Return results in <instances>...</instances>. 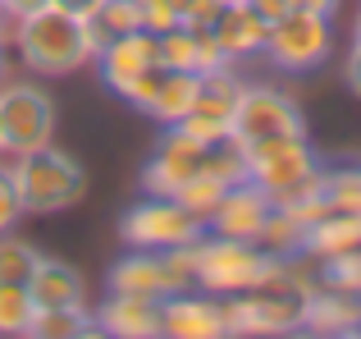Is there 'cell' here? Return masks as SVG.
I'll return each instance as SVG.
<instances>
[{
  "mask_svg": "<svg viewBox=\"0 0 361 339\" xmlns=\"http://www.w3.org/2000/svg\"><path fill=\"white\" fill-rule=\"evenodd\" d=\"M0 156H5V138H0Z\"/></svg>",
  "mask_w": 361,
  "mask_h": 339,
  "instance_id": "42",
  "label": "cell"
},
{
  "mask_svg": "<svg viewBox=\"0 0 361 339\" xmlns=\"http://www.w3.org/2000/svg\"><path fill=\"white\" fill-rule=\"evenodd\" d=\"M325 202L329 211H361V165L325 170Z\"/></svg>",
  "mask_w": 361,
  "mask_h": 339,
  "instance_id": "29",
  "label": "cell"
},
{
  "mask_svg": "<svg viewBox=\"0 0 361 339\" xmlns=\"http://www.w3.org/2000/svg\"><path fill=\"white\" fill-rule=\"evenodd\" d=\"M55 101L37 83H0V138L5 156H27L55 143Z\"/></svg>",
  "mask_w": 361,
  "mask_h": 339,
  "instance_id": "6",
  "label": "cell"
},
{
  "mask_svg": "<svg viewBox=\"0 0 361 339\" xmlns=\"http://www.w3.org/2000/svg\"><path fill=\"white\" fill-rule=\"evenodd\" d=\"M0 5L9 9L14 18H23V14H32V9H42V5H51V0H0Z\"/></svg>",
  "mask_w": 361,
  "mask_h": 339,
  "instance_id": "38",
  "label": "cell"
},
{
  "mask_svg": "<svg viewBox=\"0 0 361 339\" xmlns=\"http://www.w3.org/2000/svg\"><path fill=\"white\" fill-rule=\"evenodd\" d=\"M110 294H133V298H151V303H165L169 294H178V285L169 280L165 257L147 248H128L123 257L110 266Z\"/></svg>",
  "mask_w": 361,
  "mask_h": 339,
  "instance_id": "16",
  "label": "cell"
},
{
  "mask_svg": "<svg viewBox=\"0 0 361 339\" xmlns=\"http://www.w3.org/2000/svg\"><path fill=\"white\" fill-rule=\"evenodd\" d=\"M206 234V220L192 215L188 206H178L174 197H156L147 193L137 206H128L119 220V239L128 248H147V252H165L178 243H197Z\"/></svg>",
  "mask_w": 361,
  "mask_h": 339,
  "instance_id": "7",
  "label": "cell"
},
{
  "mask_svg": "<svg viewBox=\"0 0 361 339\" xmlns=\"http://www.w3.org/2000/svg\"><path fill=\"white\" fill-rule=\"evenodd\" d=\"M51 5H60L64 14H73V18H92L101 9V0H51Z\"/></svg>",
  "mask_w": 361,
  "mask_h": 339,
  "instance_id": "37",
  "label": "cell"
},
{
  "mask_svg": "<svg viewBox=\"0 0 361 339\" xmlns=\"http://www.w3.org/2000/svg\"><path fill=\"white\" fill-rule=\"evenodd\" d=\"M18 215H23V202H18V188H14V174H9V165L0 161V234H9L18 225Z\"/></svg>",
  "mask_w": 361,
  "mask_h": 339,
  "instance_id": "33",
  "label": "cell"
},
{
  "mask_svg": "<svg viewBox=\"0 0 361 339\" xmlns=\"http://www.w3.org/2000/svg\"><path fill=\"white\" fill-rule=\"evenodd\" d=\"M302 9H311V14H325V18H334V14H338V0H302Z\"/></svg>",
  "mask_w": 361,
  "mask_h": 339,
  "instance_id": "39",
  "label": "cell"
},
{
  "mask_svg": "<svg viewBox=\"0 0 361 339\" xmlns=\"http://www.w3.org/2000/svg\"><path fill=\"white\" fill-rule=\"evenodd\" d=\"M32 339H87V335H101L97 326V312L87 303L78 307H37L32 316Z\"/></svg>",
  "mask_w": 361,
  "mask_h": 339,
  "instance_id": "22",
  "label": "cell"
},
{
  "mask_svg": "<svg viewBox=\"0 0 361 339\" xmlns=\"http://www.w3.org/2000/svg\"><path fill=\"white\" fill-rule=\"evenodd\" d=\"M334 51V32H329L325 14H311V9H288L283 18L270 23L265 37V55L274 60V69L283 73H311L329 60Z\"/></svg>",
  "mask_w": 361,
  "mask_h": 339,
  "instance_id": "8",
  "label": "cell"
},
{
  "mask_svg": "<svg viewBox=\"0 0 361 339\" xmlns=\"http://www.w3.org/2000/svg\"><path fill=\"white\" fill-rule=\"evenodd\" d=\"M224 188H229V184H224V179H215L211 170L202 165V170H197V174L174 193V202H178V206H188L192 215H202V220H206V215H211V206L224 197Z\"/></svg>",
  "mask_w": 361,
  "mask_h": 339,
  "instance_id": "26",
  "label": "cell"
},
{
  "mask_svg": "<svg viewBox=\"0 0 361 339\" xmlns=\"http://www.w3.org/2000/svg\"><path fill=\"white\" fill-rule=\"evenodd\" d=\"M343 83H348L353 97H361V46L357 42H353V51H348V60H343Z\"/></svg>",
  "mask_w": 361,
  "mask_h": 339,
  "instance_id": "35",
  "label": "cell"
},
{
  "mask_svg": "<svg viewBox=\"0 0 361 339\" xmlns=\"http://www.w3.org/2000/svg\"><path fill=\"white\" fill-rule=\"evenodd\" d=\"M229 335H293L302 331V298L279 285H261L224 298Z\"/></svg>",
  "mask_w": 361,
  "mask_h": 339,
  "instance_id": "9",
  "label": "cell"
},
{
  "mask_svg": "<svg viewBox=\"0 0 361 339\" xmlns=\"http://www.w3.org/2000/svg\"><path fill=\"white\" fill-rule=\"evenodd\" d=\"M97 326H101V335H115V339H156L160 335V303L133 298V294H110L97 307Z\"/></svg>",
  "mask_w": 361,
  "mask_h": 339,
  "instance_id": "19",
  "label": "cell"
},
{
  "mask_svg": "<svg viewBox=\"0 0 361 339\" xmlns=\"http://www.w3.org/2000/svg\"><path fill=\"white\" fill-rule=\"evenodd\" d=\"M27 294H32L37 307H78V303H87V280L69 261L42 257L37 270L27 275Z\"/></svg>",
  "mask_w": 361,
  "mask_h": 339,
  "instance_id": "20",
  "label": "cell"
},
{
  "mask_svg": "<svg viewBox=\"0 0 361 339\" xmlns=\"http://www.w3.org/2000/svg\"><path fill=\"white\" fill-rule=\"evenodd\" d=\"M101 42H106V37L97 32L92 18H73V14H64L60 5H42V9H32V14H23L14 23V42L9 46L18 51V60L32 73H42V78H64V73L82 69L87 60H97Z\"/></svg>",
  "mask_w": 361,
  "mask_h": 339,
  "instance_id": "1",
  "label": "cell"
},
{
  "mask_svg": "<svg viewBox=\"0 0 361 339\" xmlns=\"http://www.w3.org/2000/svg\"><path fill=\"white\" fill-rule=\"evenodd\" d=\"M215 42L224 46L229 60H247V55H261L265 51V37H270V18L256 14L252 0H229L220 9V18L211 23Z\"/></svg>",
  "mask_w": 361,
  "mask_h": 339,
  "instance_id": "18",
  "label": "cell"
},
{
  "mask_svg": "<svg viewBox=\"0 0 361 339\" xmlns=\"http://www.w3.org/2000/svg\"><path fill=\"white\" fill-rule=\"evenodd\" d=\"M5 55H9V42L0 37V83H5V69H9V60H5Z\"/></svg>",
  "mask_w": 361,
  "mask_h": 339,
  "instance_id": "40",
  "label": "cell"
},
{
  "mask_svg": "<svg viewBox=\"0 0 361 339\" xmlns=\"http://www.w3.org/2000/svg\"><path fill=\"white\" fill-rule=\"evenodd\" d=\"M32 316H37V303L23 280H0V335H9V339L27 335Z\"/></svg>",
  "mask_w": 361,
  "mask_h": 339,
  "instance_id": "23",
  "label": "cell"
},
{
  "mask_svg": "<svg viewBox=\"0 0 361 339\" xmlns=\"http://www.w3.org/2000/svg\"><path fill=\"white\" fill-rule=\"evenodd\" d=\"M174 5H178V23L183 28H211L229 0H174Z\"/></svg>",
  "mask_w": 361,
  "mask_h": 339,
  "instance_id": "31",
  "label": "cell"
},
{
  "mask_svg": "<svg viewBox=\"0 0 361 339\" xmlns=\"http://www.w3.org/2000/svg\"><path fill=\"white\" fill-rule=\"evenodd\" d=\"M302 331L307 335H357L361 331V298L320 280L316 294L302 298Z\"/></svg>",
  "mask_w": 361,
  "mask_h": 339,
  "instance_id": "17",
  "label": "cell"
},
{
  "mask_svg": "<svg viewBox=\"0 0 361 339\" xmlns=\"http://www.w3.org/2000/svg\"><path fill=\"white\" fill-rule=\"evenodd\" d=\"M320 280H325V285H334V289H348V294L361 298V248L343 252V257L320 261Z\"/></svg>",
  "mask_w": 361,
  "mask_h": 339,
  "instance_id": "30",
  "label": "cell"
},
{
  "mask_svg": "<svg viewBox=\"0 0 361 339\" xmlns=\"http://www.w3.org/2000/svg\"><path fill=\"white\" fill-rule=\"evenodd\" d=\"M97 64H101V78H106L110 92H119V97H128V88L142 78V73L151 69V64H160L156 55V37L147 32V28H137V32H123V37H106L97 51Z\"/></svg>",
  "mask_w": 361,
  "mask_h": 339,
  "instance_id": "15",
  "label": "cell"
},
{
  "mask_svg": "<svg viewBox=\"0 0 361 339\" xmlns=\"http://www.w3.org/2000/svg\"><path fill=\"white\" fill-rule=\"evenodd\" d=\"M302 239H307V225L298 220L293 211H283V206H270V215H265V230H261V248L279 252V257H288V252L302 248Z\"/></svg>",
  "mask_w": 361,
  "mask_h": 339,
  "instance_id": "24",
  "label": "cell"
},
{
  "mask_svg": "<svg viewBox=\"0 0 361 339\" xmlns=\"http://www.w3.org/2000/svg\"><path fill=\"white\" fill-rule=\"evenodd\" d=\"M197 88H202V78H197V73L169 69V64H151V69L128 88V101L142 110V115L160 119V124L169 129V124H178V119L192 110Z\"/></svg>",
  "mask_w": 361,
  "mask_h": 339,
  "instance_id": "11",
  "label": "cell"
},
{
  "mask_svg": "<svg viewBox=\"0 0 361 339\" xmlns=\"http://www.w3.org/2000/svg\"><path fill=\"white\" fill-rule=\"evenodd\" d=\"M160 335L169 339H224V298L206 294V289H183L160 303Z\"/></svg>",
  "mask_w": 361,
  "mask_h": 339,
  "instance_id": "13",
  "label": "cell"
},
{
  "mask_svg": "<svg viewBox=\"0 0 361 339\" xmlns=\"http://www.w3.org/2000/svg\"><path fill=\"white\" fill-rule=\"evenodd\" d=\"M238 97H243V78L229 69H215V73H202V88H197V101L174 129H183L188 138L215 147L229 138V124H233V110H238Z\"/></svg>",
  "mask_w": 361,
  "mask_h": 339,
  "instance_id": "10",
  "label": "cell"
},
{
  "mask_svg": "<svg viewBox=\"0 0 361 339\" xmlns=\"http://www.w3.org/2000/svg\"><path fill=\"white\" fill-rule=\"evenodd\" d=\"M353 42L361 46V14H357V23H353Z\"/></svg>",
  "mask_w": 361,
  "mask_h": 339,
  "instance_id": "41",
  "label": "cell"
},
{
  "mask_svg": "<svg viewBox=\"0 0 361 339\" xmlns=\"http://www.w3.org/2000/svg\"><path fill=\"white\" fill-rule=\"evenodd\" d=\"M283 138H307V115L302 106L279 88H265V83H243V97L238 110H233V124H229V143L238 152H256V147H270L283 143Z\"/></svg>",
  "mask_w": 361,
  "mask_h": 339,
  "instance_id": "5",
  "label": "cell"
},
{
  "mask_svg": "<svg viewBox=\"0 0 361 339\" xmlns=\"http://www.w3.org/2000/svg\"><path fill=\"white\" fill-rule=\"evenodd\" d=\"M229 55H224V46L215 42L211 28H197V73H215V69H229Z\"/></svg>",
  "mask_w": 361,
  "mask_h": 339,
  "instance_id": "32",
  "label": "cell"
},
{
  "mask_svg": "<svg viewBox=\"0 0 361 339\" xmlns=\"http://www.w3.org/2000/svg\"><path fill=\"white\" fill-rule=\"evenodd\" d=\"M270 206H274V202L252 184V179L229 184V188H224V197L211 206V215H206V234L256 243V239H261V230H265V215H270Z\"/></svg>",
  "mask_w": 361,
  "mask_h": 339,
  "instance_id": "14",
  "label": "cell"
},
{
  "mask_svg": "<svg viewBox=\"0 0 361 339\" xmlns=\"http://www.w3.org/2000/svg\"><path fill=\"white\" fill-rule=\"evenodd\" d=\"M142 28H147L151 37L178 28V5L174 0H142Z\"/></svg>",
  "mask_w": 361,
  "mask_h": 339,
  "instance_id": "34",
  "label": "cell"
},
{
  "mask_svg": "<svg viewBox=\"0 0 361 339\" xmlns=\"http://www.w3.org/2000/svg\"><path fill=\"white\" fill-rule=\"evenodd\" d=\"M37 261H42V252H37L27 239H18L14 230L0 234V280H23L27 285V275L37 270Z\"/></svg>",
  "mask_w": 361,
  "mask_h": 339,
  "instance_id": "27",
  "label": "cell"
},
{
  "mask_svg": "<svg viewBox=\"0 0 361 339\" xmlns=\"http://www.w3.org/2000/svg\"><path fill=\"white\" fill-rule=\"evenodd\" d=\"M101 37H123L142 28V0H101V9L92 14Z\"/></svg>",
  "mask_w": 361,
  "mask_h": 339,
  "instance_id": "28",
  "label": "cell"
},
{
  "mask_svg": "<svg viewBox=\"0 0 361 339\" xmlns=\"http://www.w3.org/2000/svg\"><path fill=\"white\" fill-rule=\"evenodd\" d=\"M279 252L261 248L247 239H220V234H202L197 239V289L215 298H233L247 289L274 285L279 275Z\"/></svg>",
  "mask_w": 361,
  "mask_h": 339,
  "instance_id": "2",
  "label": "cell"
},
{
  "mask_svg": "<svg viewBox=\"0 0 361 339\" xmlns=\"http://www.w3.org/2000/svg\"><path fill=\"white\" fill-rule=\"evenodd\" d=\"M353 248H361V211H325L302 239V252H311L316 261L343 257Z\"/></svg>",
  "mask_w": 361,
  "mask_h": 339,
  "instance_id": "21",
  "label": "cell"
},
{
  "mask_svg": "<svg viewBox=\"0 0 361 339\" xmlns=\"http://www.w3.org/2000/svg\"><path fill=\"white\" fill-rule=\"evenodd\" d=\"M9 174H14L23 215L69 211L87 193V170L73 161L69 152H60L55 143L42 147V152H27V156H9Z\"/></svg>",
  "mask_w": 361,
  "mask_h": 339,
  "instance_id": "4",
  "label": "cell"
},
{
  "mask_svg": "<svg viewBox=\"0 0 361 339\" xmlns=\"http://www.w3.org/2000/svg\"><path fill=\"white\" fill-rule=\"evenodd\" d=\"M206 152H211L206 143H197V138L183 133V129L169 124V133H160L156 152L147 156V165H142V193L174 197L178 188L206 165Z\"/></svg>",
  "mask_w": 361,
  "mask_h": 339,
  "instance_id": "12",
  "label": "cell"
},
{
  "mask_svg": "<svg viewBox=\"0 0 361 339\" xmlns=\"http://www.w3.org/2000/svg\"><path fill=\"white\" fill-rule=\"evenodd\" d=\"M247 179L270 197L274 206H293L307 197H325V165L307 138H283V143L247 152Z\"/></svg>",
  "mask_w": 361,
  "mask_h": 339,
  "instance_id": "3",
  "label": "cell"
},
{
  "mask_svg": "<svg viewBox=\"0 0 361 339\" xmlns=\"http://www.w3.org/2000/svg\"><path fill=\"white\" fill-rule=\"evenodd\" d=\"M156 55H160V64H169V69H188V73H197V28H169V32H160L156 37ZM202 78V73H197Z\"/></svg>",
  "mask_w": 361,
  "mask_h": 339,
  "instance_id": "25",
  "label": "cell"
},
{
  "mask_svg": "<svg viewBox=\"0 0 361 339\" xmlns=\"http://www.w3.org/2000/svg\"><path fill=\"white\" fill-rule=\"evenodd\" d=\"M252 9H256V14H265V18L274 23V18H283L288 9H302V0H252Z\"/></svg>",
  "mask_w": 361,
  "mask_h": 339,
  "instance_id": "36",
  "label": "cell"
}]
</instances>
